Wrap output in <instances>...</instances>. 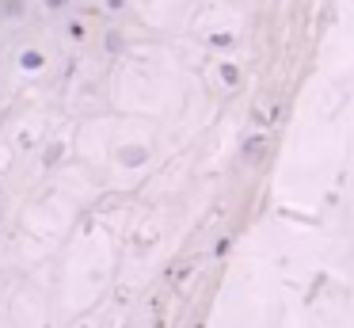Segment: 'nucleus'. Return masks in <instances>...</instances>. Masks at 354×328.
<instances>
[{"label": "nucleus", "instance_id": "1", "mask_svg": "<svg viewBox=\"0 0 354 328\" xmlns=\"http://www.w3.org/2000/svg\"><path fill=\"white\" fill-rule=\"evenodd\" d=\"M27 16V0H0V19H8V23H16V19Z\"/></svg>", "mask_w": 354, "mask_h": 328}, {"label": "nucleus", "instance_id": "2", "mask_svg": "<svg viewBox=\"0 0 354 328\" xmlns=\"http://www.w3.org/2000/svg\"><path fill=\"white\" fill-rule=\"evenodd\" d=\"M145 149H141V145H126L122 149V153H118V161H122L126 164V168H137V164H145Z\"/></svg>", "mask_w": 354, "mask_h": 328}, {"label": "nucleus", "instance_id": "3", "mask_svg": "<svg viewBox=\"0 0 354 328\" xmlns=\"http://www.w3.org/2000/svg\"><path fill=\"white\" fill-rule=\"evenodd\" d=\"M263 149H267V138L259 134V138H247V145H244V161L247 164H256L259 156H263Z\"/></svg>", "mask_w": 354, "mask_h": 328}, {"label": "nucleus", "instance_id": "4", "mask_svg": "<svg viewBox=\"0 0 354 328\" xmlns=\"http://www.w3.org/2000/svg\"><path fill=\"white\" fill-rule=\"evenodd\" d=\"M61 156H65V145H61V141H54V145L46 149V156H42V164H46V168H54V164H58Z\"/></svg>", "mask_w": 354, "mask_h": 328}, {"label": "nucleus", "instance_id": "5", "mask_svg": "<svg viewBox=\"0 0 354 328\" xmlns=\"http://www.w3.org/2000/svg\"><path fill=\"white\" fill-rule=\"evenodd\" d=\"M221 81L229 84V88H236V84H240V69L236 65H221Z\"/></svg>", "mask_w": 354, "mask_h": 328}, {"label": "nucleus", "instance_id": "6", "mask_svg": "<svg viewBox=\"0 0 354 328\" xmlns=\"http://www.w3.org/2000/svg\"><path fill=\"white\" fill-rule=\"evenodd\" d=\"M19 65H23V69H42V54H34V50H27L23 58H19Z\"/></svg>", "mask_w": 354, "mask_h": 328}, {"label": "nucleus", "instance_id": "7", "mask_svg": "<svg viewBox=\"0 0 354 328\" xmlns=\"http://www.w3.org/2000/svg\"><path fill=\"white\" fill-rule=\"evenodd\" d=\"M103 42H107L111 54H118V50H122V34H118V31H107V39H103Z\"/></svg>", "mask_w": 354, "mask_h": 328}, {"label": "nucleus", "instance_id": "8", "mask_svg": "<svg viewBox=\"0 0 354 328\" xmlns=\"http://www.w3.org/2000/svg\"><path fill=\"white\" fill-rule=\"evenodd\" d=\"M46 4V12H65L69 8V0H42Z\"/></svg>", "mask_w": 354, "mask_h": 328}, {"label": "nucleus", "instance_id": "9", "mask_svg": "<svg viewBox=\"0 0 354 328\" xmlns=\"http://www.w3.org/2000/svg\"><path fill=\"white\" fill-rule=\"evenodd\" d=\"M210 42H214V46H229L232 50V42H236V39H232V34H214Z\"/></svg>", "mask_w": 354, "mask_h": 328}, {"label": "nucleus", "instance_id": "10", "mask_svg": "<svg viewBox=\"0 0 354 328\" xmlns=\"http://www.w3.org/2000/svg\"><path fill=\"white\" fill-rule=\"evenodd\" d=\"M122 4H126V0H107V8H111V12H118Z\"/></svg>", "mask_w": 354, "mask_h": 328}]
</instances>
